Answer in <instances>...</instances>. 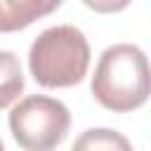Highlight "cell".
I'll return each instance as SVG.
<instances>
[{"label":"cell","mask_w":151,"mask_h":151,"mask_svg":"<svg viewBox=\"0 0 151 151\" xmlns=\"http://www.w3.org/2000/svg\"><path fill=\"white\" fill-rule=\"evenodd\" d=\"M92 97L113 113H130L149 99V61L142 47L118 42L101 52L90 83Z\"/></svg>","instance_id":"cell-1"},{"label":"cell","mask_w":151,"mask_h":151,"mask_svg":"<svg viewBox=\"0 0 151 151\" xmlns=\"http://www.w3.org/2000/svg\"><path fill=\"white\" fill-rule=\"evenodd\" d=\"M90 68V42L71 24L45 28L28 50V71L47 90L78 85Z\"/></svg>","instance_id":"cell-2"},{"label":"cell","mask_w":151,"mask_h":151,"mask_svg":"<svg viewBox=\"0 0 151 151\" xmlns=\"http://www.w3.org/2000/svg\"><path fill=\"white\" fill-rule=\"evenodd\" d=\"M9 132L26 151H50L59 146L71 127V111L64 101L45 94L24 97L9 111Z\"/></svg>","instance_id":"cell-3"},{"label":"cell","mask_w":151,"mask_h":151,"mask_svg":"<svg viewBox=\"0 0 151 151\" xmlns=\"http://www.w3.org/2000/svg\"><path fill=\"white\" fill-rule=\"evenodd\" d=\"M64 0H0V33H17L52 14Z\"/></svg>","instance_id":"cell-4"},{"label":"cell","mask_w":151,"mask_h":151,"mask_svg":"<svg viewBox=\"0 0 151 151\" xmlns=\"http://www.w3.org/2000/svg\"><path fill=\"white\" fill-rule=\"evenodd\" d=\"M24 85L26 80H24L19 57L9 50H0V111L19 99Z\"/></svg>","instance_id":"cell-5"},{"label":"cell","mask_w":151,"mask_h":151,"mask_svg":"<svg viewBox=\"0 0 151 151\" xmlns=\"http://www.w3.org/2000/svg\"><path fill=\"white\" fill-rule=\"evenodd\" d=\"M132 144L116 130H106V127H94V130H87L83 132L76 142H73V149H120V151H127Z\"/></svg>","instance_id":"cell-6"},{"label":"cell","mask_w":151,"mask_h":151,"mask_svg":"<svg viewBox=\"0 0 151 151\" xmlns=\"http://www.w3.org/2000/svg\"><path fill=\"white\" fill-rule=\"evenodd\" d=\"M130 2L132 0H83V5L90 7L97 14H116V12H123Z\"/></svg>","instance_id":"cell-7"},{"label":"cell","mask_w":151,"mask_h":151,"mask_svg":"<svg viewBox=\"0 0 151 151\" xmlns=\"http://www.w3.org/2000/svg\"><path fill=\"white\" fill-rule=\"evenodd\" d=\"M2 146H5V144H2V139H0V151H2Z\"/></svg>","instance_id":"cell-8"}]
</instances>
